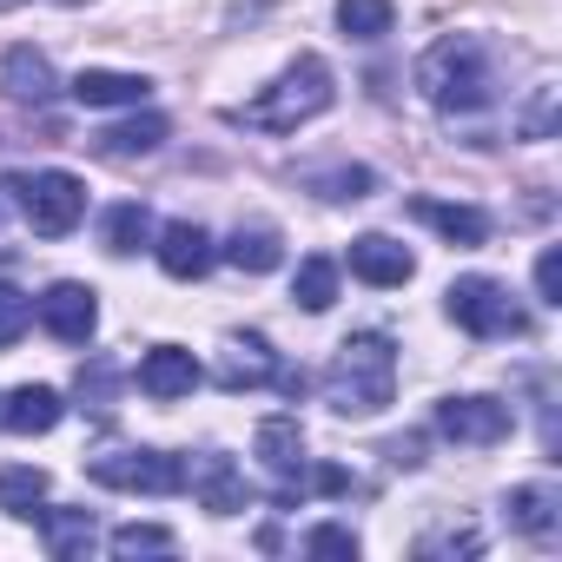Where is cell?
Returning <instances> with one entry per match:
<instances>
[{"label":"cell","mask_w":562,"mask_h":562,"mask_svg":"<svg viewBox=\"0 0 562 562\" xmlns=\"http://www.w3.org/2000/svg\"><path fill=\"white\" fill-rule=\"evenodd\" d=\"M443 312H450L470 338H522V331H529V312L516 305V292L503 285V278H483V271L457 278V285L443 292Z\"/></svg>","instance_id":"277c9868"},{"label":"cell","mask_w":562,"mask_h":562,"mask_svg":"<svg viewBox=\"0 0 562 562\" xmlns=\"http://www.w3.org/2000/svg\"><path fill=\"white\" fill-rule=\"evenodd\" d=\"M41 503H47V470H34V463H8V470H0V509H8V516L34 522Z\"/></svg>","instance_id":"603a6c76"},{"label":"cell","mask_w":562,"mask_h":562,"mask_svg":"<svg viewBox=\"0 0 562 562\" xmlns=\"http://www.w3.org/2000/svg\"><path fill=\"white\" fill-rule=\"evenodd\" d=\"M391 463L417 470V463H424V437H397V443H391Z\"/></svg>","instance_id":"836d02e7"},{"label":"cell","mask_w":562,"mask_h":562,"mask_svg":"<svg viewBox=\"0 0 562 562\" xmlns=\"http://www.w3.org/2000/svg\"><path fill=\"white\" fill-rule=\"evenodd\" d=\"M100 232H106V251H113V258H133V251L153 238V212H146L139 199H126V205H113V212L100 218Z\"/></svg>","instance_id":"cb8c5ba5"},{"label":"cell","mask_w":562,"mask_h":562,"mask_svg":"<svg viewBox=\"0 0 562 562\" xmlns=\"http://www.w3.org/2000/svg\"><path fill=\"white\" fill-rule=\"evenodd\" d=\"M397 397V345L384 331H351L325 364V404L338 417H378Z\"/></svg>","instance_id":"6da1fadb"},{"label":"cell","mask_w":562,"mask_h":562,"mask_svg":"<svg viewBox=\"0 0 562 562\" xmlns=\"http://www.w3.org/2000/svg\"><path fill=\"white\" fill-rule=\"evenodd\" d=\"M106 542H113V555H166L172 549V529L166 522H120Z\"/></svg>","instance_id":"4316f807"},{"label":"cell","mask_w":562,"mask_h":562,"mask_svg":"<svg viewBox=\"0 0 562 562\" xmlns=\"http://www.w3.org/2000/svg\"><path fill=\"white\" fill-rule=\"evenodd\" d=\"M93 483L139 490V496H179L186 490V457H172V450H106V457H93Z\"/></svg>","instance_id":"8992f818"},{"label":"cell","mask_w":562,"mask_h":562,"mask_svg":"<svg viewBox=\"0 0 562 562\" xmlns=\"http://www.w3.org/2000/svg\"><path fill=\"white\" fill-rule=\"evenodd\" d=\"M0 8H14V0H0Z\"/></svg>","instance_id":"e575fe53"},{"label":"cell","mask_w":562,"mask_h":562,"mask_svg":"<svg viewBox=\"0 0 562 562\" xmlns=\"http://www.w3.org/2000/svg\"><path fill=\"white\" fill-rule=\"evenodd\" d=\"M411 218H424L430 232H443L457 251H476L490 238V218L476 205H443V199H411Z\"/></svg>","instance_id":"d6986e66"},{"label":"cell","mask_w":562,"mask_h":562,"mask_svg":"<svg viewBox=\"0 0 562 562\" xmlns=\"http://www.w3.org/2000/svg\"><path fill=\"white\" fill-rule=\"evenodd\" d=\"M0 87H8V100H21V106H47L60 93L54 60L41 47H8V60H0Z\"/></svg>","instance_id":"e0dca14e"},{"label":"cell","mask_w":562,"mask_h":562,"mask_svg":"<svg viewBox=\"0 0 562 562\" xmlns=\"http://www.w3.org/2000/svg\"><path fill=\"white\" fill-rule=\"evenodd\" d=\"M67 8H80V0H67Z\"/></svg>","instance_id":"d590c367"},{"label":"cell","mask_w":562,"mask_h":562,"mask_svg":"<svg viewBox=\"0 0 562 562\" xmlns=\"http://www.w3.org/2000/svg\"><path fill=\"white\" fill-rule=\"evenodd\" d=\"M391 21H397L391 0H338V27H345L351 41H384Z\"/></svg>","instance_id":"484cf974"},{"label":"cell","mask_w":562,"mask_h":562,"mask_svg":"<svg viewBox=\"0 0 562 562\" xmlns=\"http://www.w3.org/2000/svg\"><path fill=\"white\" fill-rule=\"evenodd\" d=\"M0 192H14L21 218L41 232V238H67L80 218H87V186L74 172H34V179H8Z\"/></svg>","instance_id":"5b68a950"},{"label":"cell","mask_w":562,"mask_h":562,"mask_svg":"<svg viewBox=\"0 0 562 562\" xmlns=\"http://www.w3.org/2000/svg\"><path fill=\"white\" fill-rule=\"evenodd\" d=\"M503 516H509V529H522L536 542H555L562 536V490L555 483H516L503 496Z\"/></svg>","instance_id":"5bb4252c"},{"label":"cell","mask_w":562,"mask_h":562,"mask_svg":"<svg viewBox=\"0 0 562 562\" xmlns=\"http://www.w3.org/2000/svg\"><path fill=\"white\" fill-rule=\"evenodd\" d=\"M305 555H358V529L318 522V529H305Z\"/></svg>","instance_id":"4dcf8cb0"},{"label":"cell","mask_w":562,"mask_h":562,"mask_svg":"<svg viewBox=\"0 0 562 562\" xmlns=\"http://www.w3.org/2000/svg\"><path fill=\"white\" fill-rule=\"evenodd\" d=\"M292 299H299L305 312H331V305H338V265H331V258H305L299 278H292Z\"/></svg>","instance_id":"d4e9b609"},{"label":"cell","mask_w":562,"mask_h":562,"mask_svg":"<svg viewBox=\"0 0 562 562\" xmlns=\"http://www.w3.org/2000/svg\"><path fill=\"white\" fill-rule=\"evenodd\" d=\"M516 430V411L503 397H443L437 404V437L450 443H470V450H490Z\"/></svg>","instance_id":"52a82bcc"},{"label":"cell","mask_w":562,"mask_h":562,"mask_svg":"<svg viewBox=\"0 0 562 562\" xmlns=\"http://www.w3.org/2000/svg\"><path fill=\"white\" fill-rule=\"evenodd\" d=\"M34 325V299L27 292H14V285H0V351L8 345H21V331Z\"/></svg>","instance_id":"83f0119b"},{"label":"cell","mask_w":562,"mask_h":562,"mask_svg":"<svg viewBox=\"0 0 562 562\" xmlns=\"http://www.w3.org/2000/svg\"><path fill=\"white\" fill-rule=\"evenodd\" d=\"M41 536H47L54 562H80L100 542V522H93V509H41Z\"/></svg>","instance_id":"ffe728a7"},{"label":"cell","mask_w":562,"mask_h":562,"mask_svg":"<svg viewBox=\"0 0 562 562\" xmlns=\"http://www.w3.org/2000/svg\"><path fill=\"white\" fill-rule=\"evenodd\" d=\"M258 463L278 476V490H305V430H299V417H265L258 424Z\"/></svg>","instance_id":"9c48e42d"},{"label":"cell","mask_w":562,"mask_h":562,"mask_svg":"<svg viewBox=\"0 0 562 562\" xmlns=\"http://www.w3.org/2000/svg\"><path fill=\"white\" fill-rule=\"evenodd\" d=\"M60 417H67V397L54 384H21L0 397V430H14V437H47Z\"/></svg>","instance_id":"9a60e30c"},{"label":"cell","mask_w":562,"mask_h":562,"mask_svg":"<svg viewBox=\"0 0 562 562\" xmlns=\"http://www.w3.org/2000/svg\"><path fill=\"white\" fill-rule=\"evenodd\" d=\"M325 199H371V186H378V172H364V166H338V172H325V179H312Z\"/></svg>","instance_id":"f546056e"},{"label":"cell","mask_w":562,"mask_h":562,"mask_svg":"<svg viewBox=\"0 0 562 562\" xmlns=\"http://www.w3.org/2000/svg\"><path fill=\"white\" fill-rule=\"evenodd\" d=\"M218 384H225V391H258V384H278V358H271V345H265L258 331L225 338V351H218Z\"/></svg>","instance_id":"2e32d148"},{"label":"cell","mask_w":562,"mask_h":562,"mask_svg":"<svg viewBox=\"0 0 562 562\" xmlns=\"http://www.w3.org/2000/svg\"><path fill=\"white\" fill-rule=\"evenodd\" d=\"M199 358L192 351H179V345H153L146 358H139V391L146 397H159V404H172V397H192L199 391Z\"/></svg>","instance_id":"4fadbf2b"},{"label":"cell","mask_w":562,"mask_h":562,"mask_svg":"<svg viewBox=\"0 0 562 562\" xmlns=\"http://www.w3.org/2000/svg\"><path fill=\"white\" fill-rule=\"evenodd\" d=\"M417 87L430 106L443 113H476L496 100V67H490V47L476 34H443L424 60H417Z\"/></svg>","instance_id":"7a4b0ae2"},{"label":"cell","mask_w":562,"mask_h":562,"mask_svg":"<svg viewBox=\"0 0 562 562\" xmlns=\"http://www.w3.org/2000/svg\"><path fill=\"white\" fill-rule=\"evenodd\" d=\"M186 490H192L212 516H238V509L251 503V490H245L238 463H232V457H218V450H205L199 463H186Z\"/></svg>","instance_id":"30bf717a"},{"label":"cell","mask_w":562,"mask_h":562,"mask_svg":"<svg viewBox=\"0 0 562 562\" xmlns=\"http://www.w3.org/2000/svg\"><path fill=\"white\" fill-rule=\"evenodd\" d=\"M483 549V536L470 529V522H450V529H430L424 542H417V555H476Z\"/></svg>","instance_id":"f1b7e54d"},{"label":"cell","mask_w":562,"mask_h":562,"mask_svg":"<svg viewBox=\"0 0 562 562\" xmlns=\"http://www.w3.org/2000/svg\"><path fill=\"white\" fill-rule=\"evenodd\" d=\"M536 292H542V305H562V251L555 245L536 258Z\"/></svg>","instance_id":"1f68e13d"},{"label":"cell","mask_w":562,"mask_h":562,"mask_svg":"<svg viewBox=\"0 0 562 562\" xmlns=\"http://www.w3.org/2000/svg\"><path fill=\"white\" fill-rule=\"evenodd\" d=\"M93 146H100L106 159H146V153H159V146H166V120H159V113H133V120L106 126Z\"/></svg>","instance_id":"7402d4cb"},{"label":"cell","mask_w":562,"mask_h":562,"mask_svg":"<svg viewBox=\"0 0 562 562\" xmlns=\"http://www.w3.org/2000/svg\"><path fill=\"white\" fill-rule=\"evenodd\" d=\"M218 258L258 278V271H278V265H285V238H278V225H238V232L218 245Z\"/></svg>","instance_id":"44dd1931"},{"label":"cell","mask_w":562,"mask_h":562,"mask_svg":"<svg viewBox=\"0 0 562 562\" xmlns=\"http://www.w3.org/2000/svg\"><path fill=\"white\" fill-rule=\"evenodd\" d=\"M411 271H417V258H411L397 238H384V232L351 238V278H364V285L391 292V285H411Z\"/></svg>","instance_id":"7c38bea8"},{"label":"cell","mask_w":562,"mask_h":562,"mask_svg":"<svg viewBox=\"0 0 562 562\" xmlns=\"http://www.w3.org/2000/svg\"><path fill=\"white\" fill-rule=\"evenodd\" d=\"M80 106H139L146 93H153V80L146 74H113V67H87V74H74V87H67Z\"/></svg>","instance_id":"ac0fdd59"},{"label":"cell","mask_w":562,"mask_h":562,"mask_svg":"<svg viewBox=\"0 0 562 562\" xmlns=\"http://www.w3.org/2000/svg\"><path fill=\"white\" fill-rule=\"evenodd\" d=\"M34 318H41L60 345H87L93 325H100V299H93V285H80V278H60V285H47V292L34 299Z\"/></svg>","instance_id":"ba28073f"},{"label":"cell","mask_w":562,"mask_h":562,"mask_svg":"<svg viewBox=\"0 0 562 562\" xmlns=\"http://www.w3.org/2000/svg\"><path fill=\"white\" fill-rule=\"evenodd\" d=\"M153 251H159V271H166V278H205L212 258H218V245H212V232H205L199 218H172Z\"/></svg>","instance_id":"8fae6325"},{"label":"cell","mask_w":562,"mask_h":562,"mask_svg":"<svg viewBox=\"0 0 562 562\" xmlns=\"http://www.w3.org/2000/svg\"><path fill=\"white\" fill-rule=\"evenodd\" d=\"M331 100H338L331 67H325L318 54H299L285 74H278L251 106H238L232 120H238V126H258V133H299V126H305V120H318Z\"/></svg>","instance_id":"3957f363"},{"label":"cell","mask_w":562,"mask_h":562,"mask_svg":"<svg viewBox=\"0 0 562 562\" xmlns=\"http://www.w3.org/2000/svg\"><path fill=\"white\" fill-rule=\"evenodd\" d=\"M549 126H555V87H542L536 106L522 113V133H529V139H549Z\"/></svg>","instance_id":"d6a6232c"}]
</instances>
